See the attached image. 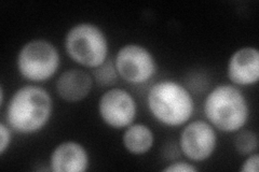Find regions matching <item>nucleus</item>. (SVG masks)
I'll return each mask as SVG.
<instances>
[{"mask_svg": "<svg viewBox=\"0 0 259 172\" xmlns=\"http://www.w3.org/2000/svg\"><path fill=\"white\" fill-rule=\"evenodd\" d=\"M165 172H197L198 168L189 160H176L162 169Z\"/></svg>", "mask_w": 259, "mask_h": 172, "instance_id": "obj_16", "label": "nucleus"}, {"mask_svg": "<svg viewBox=\"0 0 259 172\" xmlns=\"http://www.w3.org/2000/svg\"><path fill=\"white\" fill-rule=\"evenodd\" d=\"M16 70L31 84L45 83L58 73L61 66L59 48L44 38L24 43L16 55Z\"/></svg>", "mask_w": 259, "mask_h": 172, "instance_id": "obj_5", "label": "nucleus"}, {"mask_svg": "<svg viewBox=\"0 0 259 172\" xmlns=\"http://www.w3.org/2000/svg\"><path fill=\"white\" fill-rule=\"evenodd\" d=\"M217 130L206 120L189 121L183 126L178 145L191 162H203L213 156L217 145Z\"/></svg>", "mask_w": 259, "mask_h": 172, "instance_id": "obj_8", "label": "nucleus"}, {"mask_svg": "<svg viewBox=\"0 0 259 172\" xmlns=\"http://www.w3.org/2000/svg\"><path fill=\"white\" fill-rule=\"evenodd\" d=\"M119 79L131 85L148 83L156 76L158 63L147 46L126 43L121 46L113 59Z\"/></svg>", "mask_w": 259, "mask_h": 172, "instance_id": "obj_6", "label": "nucleus"}, {"mask_svg": "<svg viewBox=\"0 0 259 172\" xmlns=\"http://www.w3.org/2000/svg\"><path fill=\"white\" fill-rule=\"evenodd\" d=\"M155 133L143 123H133L123 129L122 145L124 150L131 155L141 156L149 153L155 145Z\"/></svg>", "mask_w": 259, "mask_h": 172, "instance_id": "obj_12", "label": "nucleus"}, {"mask_svg": "<svg viewBox=\"0 0 259 172\" xmlns=\"http://www.w3.org/2000/svg\"><path fill=\"white\" fill-rule=\"evenodd\" d=\"M5 87L4 85H0V106H2V108L5 105Z\"/></svg>", "mask_w": 259, "mask_h": 172, "instance_id": "obj_18", "label": "nucleus"}, {"mask_svg": "<svg viewBox=\"0 0 259 172\" xmlns=\"http://www.w3.org/2000/svg\"><path fill=\"white\" fill-rule=\"evenodd\" d=\"M13 130L5 121L0 123V155L4 156L5 153L10 149L13 140Z\"/></svg>", "mask_w": 259, "mask_h": 172, "instance_id": "obj_15", "label": "nucleus"}, {"mask_svg": "<svg viewBox=\"0 0 259 172\" xmlns=\"http://www.w3.org/2000/svg\"><path fill=\"white\" fill-rule=\"evenodd\" d=\"M234 136H236L233 141L234 149L241 156L245 157L247 155L258 152V136L253 130L242 128Z\"/></svg>", "mask_w": 259, "mask_h": 172, "instance_id": "obj_13", "label": "nucleus"}, {"mask_svg": "<svg viewBox=\"0 0 259 172\" xmlns=\"http://www.w3.org/2000/svg\"><path fill=\"white\" fill-rule=\"evenodd\" d=\"M149 113L161 125L177 128L187 124L194 116L196 101L181 82L164 79L151 85L146 97Z\"/></svg>", "mask_w": 259, "mask_h": 172, "instance_id": "obj_2", "label": "nucleus"}, {"mask_svg": "<svg viewBox=\"0 0 259 172\" xmlns=\"http://www.w3.org/2000/svg\"><path fill=\"white\" fill-rule=\"evenodd\" d=\"M97 113L105 125L112 129H125L135 123L139 106L134 96L121 87L105 91L97 102Z\"/></svg>", "mask_w": 259, "mask_h": 172, "instance_id": "obj_7", "label": "nucleus"}, {"mask_svg": "<svg viewBox=\"0 0 259 172\" xmlns=\"http://www.w3.org/2000/svg\"><path fill=\"white\" fill-rule=\"evenodd\" d=\"M94 80L90 72L80 68L63 71L55 81V92L67 103L84 100L91 94Z\"/></svg>", "mask_w": 259, "mask_h": 172, "instance_id": "obj_11", "label": "nucleus"}, {"mask_svg": "<svg viewBox=\"0 0 259 172\" xmlns=\"http://www.w3.org/2000/svg\"><path fill=\"white\" fill-rule=\"evenodd\" d=\"M53 112L54 103L50 93L42 86L29 83L11 95L6 105L5 122L13 133L31 136L48 126Z\"/></svg>", "mask_w": 259, "mask_h": 172, "instance_id": "obj_1", "label": "nucleus"}, {"mask_svg": "<svg viewBox=\"0 0 259 172\" xmlns=\"http://www.w3.org/2000/svg\"><path fill=\"white\" fill-rule=\"evenodd\" d=\"M227 78L238 87L256 85L259 81V51L255 46H242L227 63Z\"/></svg>", "mask_w": 259, "mask_h": 172, "instance_id": "obj_9", "label": "nucleus"}, {"mask_svg": "<svg viewBox=\"0 0 259 172\" xmlns=\"http://www.w3.org/2000/svg\"><path fill=\"white\" fill-rule=\"evenodd\" d=\"M91 75L97 85L106 88L115 86L119 79L115 64H113V60L111 59L105 62L100 67L93 69Z\"/></svg>", "mask_w": 259, "mask_h": 172, "instance_id": "obj_14", "label": "nucleus"}, {"mask_svg": "<svg viewBox=\"0 0 259 172\" xmlns=\"http://www.w3.org/2000/svg\"><path fill=\"white\" fill-rule=\"evenodd\" d=\"M64 48L72 62L85 69L93 70L109 60L106 32L91 22L72 25L65 35Z\"/></svg>", "mask_w": 259, "mask_h": 172, "instance_id": "obj_4", "label": "nucleus"}, {"mask_svg": "<svg viewBox=\"0 0 259 172\" xmlns=\"http://www.w3.org/2000/svg\"><path fill=\"white\" fill-rule=\"evenodd\" d=\"M259 169V154L258 152L245 156L244 161L240 167L241 172H258Z\"/></svg>", "mask_w": 259, "mask_h": 172, "instance_id": "obj_17", "label": "nucleus"}, {"mask_svg": "<svg viewBox=\"0 0 259 172\" xmlns=\"http://www.w3.org/2000/svg\"><path fill=\"white\" fill-rule=\"evenodd\" d=\"M90 163V154L82 143L66 140L55 145L48 165L49 170L53 172H85Z\"/></svg>", "mask_w": 259, "mask_h": 172, "instance_id": "obj_10", "label": "nucleus"}, {"mask_svg": "<svg viewBox=\"0 0 259 172\" xmlns=\"http://www.w3.org/2000/svg\"><path fill=\"white\" fill-rule=\"evenodd\" d=\"M203 114L217 132L234 135L247 125L250 108L241 87L221 83L210 89L204 98Z\"/></svg>", "mask_w": 259, "mask_h": 172, "instance_id": "obj_3", "label": "nucleus"}]
</instances>
